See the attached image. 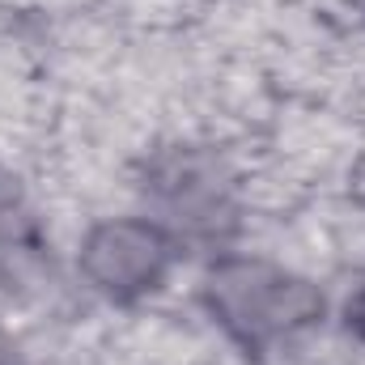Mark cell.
I'll use <instances>...</instances> for the list:
<instances>
[{"label": "cell", "instance_id": "obj_5", "mask_svg": "<svg viewBox=\"0 0 365 365\" xmlns=\"http://www.w3.org/2000/svg\"><path fill=\"white\" fill-rule=\"evenodd\" d=\"M344 323H349V331H353V340L365 344V280L349 293V302H344Z\"/></svg>", "mask_w": 365, "mask_h": 365}, {"label": "cell", "instance_id": "obj_4", "mask_svg": "<svg viewBox=\"0 0 365 365\" xmlns=\"http://www.w3.org/2000/svg\"><path fill=\"white\" fill-rule=\"evenodd\" d=\"M47 264V238L38 230L34 208L26 204L17 179L0 170V289L30 284Z\"/></svg>", "mask_w": 365, "mask_h": 365}, {"label": "cell", "instance_id": "obj_2", "mask_svg": "<svg viewBox=\"0 0 365 365\" xmlns=\"http://www.w3.org/2000/svg\"><path fill=\"white\" fill-rule=\"evenodd\" d=\"M153 217L175 242H221L238 225V200H234V179L221 166V158L204 149H162L140 182Z\"/></svg>", "mask_w": 365, "mask_h": 365}, {"label": "cell", "instance_id": "obj_3", "mask_svg": "<svg viewBox=\"0 0 365 365\" xmlns=\"http://www.w3.org/2000/svg\"><path fill=\"white\" fill-rule=\"evenodd\" d=\"M175 255H179V242L158 221L119 217V221L93 225L86 234L77 268L102 297L140 302L153 289H162V280L175 268Z\"/></svg>", "mask_w": 365, "mask_h": 365}, {"label": "cell", "instance_id": "obj_1", "mask_svg": "<svg viewBox=\"0 0 365 365\" xmlns=\"http://www.w3.org/2000/svg\"><path fill=\"white\" fill-rule=\"evenodd\" d=\"M204 306L247 353L306 331L323 314V293L264 259H217L204 276Z\"/></svg>", "mask_w": 365, "mask_h": 365}, {"label": "cell", "instance_id": "obj_6", "mask_svg": "<svg viewBox=\"0 0 365 365\" xmlns=\"http://www.w3.org/2000/svg\"><path fill=\"white\" fill-rule=\"evenodd\" d=\"M0 365H21V357H17V344L0 331Z\"/></svg>", "mask_w": 365, "mask_h": 365}]
</instances>
